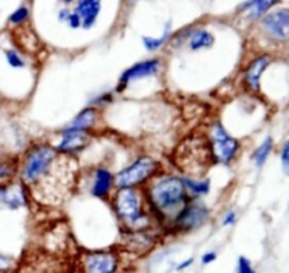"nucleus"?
I'll list each match as a JSON object with an SVG mask.
<instances>
[{
  "label": "nucleus",
  "instance_id": "1a4fd4ad",
  "mask_svg": "<svg viewBox=\"0 0 289 273\" xmlns=\"http://www.w3.org/2000/svg\"><path fill=\"white\" fill-rule=\"evenodd\" d=\"M91 139H92V133L75 130V129L65 126L61 132H58V140L51 145L61 156L75 159L78 154L82 153L86 147L89 146Z\"/></svg>",
  "mask_w": 289,
  "mask_h": 273
},
{
  "label": "nucleus",
  "instance_id": "4be33fe9",
  "mask_svg": "<svg viewBox=\"0 0 289 273\" xmlns=\"http://www.w3.org/2000/svg\"><path fill=\"white\" fill-rule=\"evenodd\" d=\"M272 147H274V140H272L271 136H267L263 140V143L257 147L253 156H251L253 160H254V164L257 167H263L265 164V161L268 160L271 152H272Z\"/></svg>",
  "mask_w": 289,
  "mask_h": 273
},
{
  "label": "nucleus",
  "instance_id": "2eb2a0df",
  "mask_svg": "<svg viewBox=\"0 0 289 273\" xmlns=\"http://www.w3.org/2000/svg\"><path fill=\"white\" fill-rule=\"evenodd\" d=\"M30 202V190L21 181H13L3 190V206L10 210H19Z\"/></svg>",
  "mask_w": 289,
  "mask_h": 273
},
{
  "label": "nucleus",
  "instance_id": "20e7f679",
  "mask_svg": "<svg viewBox=\"0 0 289 273\" xmlns=\"http://www.w3.org/2000/svg\"><path fill=\"white\" fill-rule=\"evenodd\" d=\"M161 172L162 167L155 157L140 154L130 164L114 174L116 188H144Z\"/></svg>",
  "mask_w": 289,
  "mask_h": 273
},
{
  "label": "nucleus",
  "instance_id": "6e6552de",
  "mask_svg": "<svg viewBox=\"0 0 289 273\" xmlns=\"http://www.w3.org/2000/svg\"><path fill=\"white\" fill-rule=\"evenodd\" d=\"M121 263L116 249H98L80 253L78 260L80 273H117Z\"/></svg>",
  "mask_w": 289,
  "mask_h": 273
},
{
  "label": "nucleus",
  "instance_id": "c85d7f7f",
  "mask_svg": "<svg viewBox=\"0 0 289 273\" xmlns=\"http://www.w3.org/2000/svg\"><path fill=\"white\" fill-rule=\"evenodd\" d=\"M281 163H282L283 172L289 176V139L285 142V145L282 146V152H281Z\"/></svg>",
  "mask_w": 289,
  "mask_h": 273
},
{
  "label": "nucleus",
  "instance_id": "f257e3e1",
  "mask_svg": "<svg viewBox=\"0 0 289 273\" xmlns=\"http://www.w3.org/2000/svg\"><path fill=\"white\" fill-rule=\"evenodd\" d=\"M143 191L152 217L165 229L192 200L185 188L182 177L174 173H165L164 170L157 174L143 188Z\"/></svg>",
  "mask_w": 289,
  "mask_h": 273
},
{
  "label": "nucleus",
  "instance_id": "aec40b11",
  "mask_svg": "<svg viewBox=\"0 0 289 273\" xmlns=\"http://www.w3.org/2000/svg\"><path fill=\"white\" fill-rule=\"evenodd\" d=\"M20 160L16 157H2L0 159V187H6L12 184L19 174Z\"/></svg>",
  "mask_w": 289,
  "mask_h": 273
},
{
  "label": "nucleus",
  "instance_id": "9d476101",
  "mask_svg": "<svg viewBox=\"0 0 289 273\" xmlns=\"http://www.w3.org/2000/svg\"><path fill=\"white\" fill-rule=\"evenodd\" d=\"M161 68H162V62H161L159 58H148V60L138 61V62L133 64L132 67H129L121 73L114 91L117 93L125 92L126 89L129 88V85L133 84V82H137V81L158 75Z\"/></svg>",
  "mask_w": 289,
  "mask_h": 273
},
{
  "label": "nucleus",
  "instance_id": "5701e85b",
  "mask_svg": "<svg viewBox=\"0 0 289 273\" xmlns=\"http://www.w3.org/2000/svg\"><path fill=\"white\" fill-rule=\"evenodd\" d=\"M170 27L165 28L164 34L161 37H143V44H144L145 50L150 51V53H154V51H158L161 47L164 46L165 43L168 41V37H170Z\"/></svg>",
  "mask_w": 289,
  "mask_h": 273
},
{
  "label": "nucleus",
  "instance_id": "ddd939ff",
  "mask_svg": "<svg viewBox=\"0 0 289 273\" xmlns=\"http://www.w3.org/2000/svg\"><path fill=\"white\" fill-rule=\"evenodd\" d=\"M271 62L270 55L263 54V55H258L254 60H251L247 67L244 70L243 73V84L244 88L249 91V92L257 93L260 92V88H261V77L265 73V70L268 68Z\"/></svg>",
  "mask_w": 289,
  "mask_h": 273
},
{
  "label": "nucleus",
  "instance_id": "7c9ffc66",
  "mask_svg": "<svg viewBox=\"0 0 289 273\" xmlns=\"http://www.w3.org/2000/svg\"><path fill=\"white\" fill-rule=\"evenodd\" d=\"M217 259V253L215 251H209V252H204L202 256H200V262L203 265H212L215 260Z\"/></svg>",
  "mask_w": 289,
  "mask_h": 273
},
{
  "label": "nucleus",
  "instance_id": "f3484780",
  "mask_svg": "<svg viewBox=\"0 0 289 273\" xmlns=\"http://www.w3.org/2000/svg\"><path fill=\"white\" fill-rule=\"evenodd\" d=\"M100 7H102L100 0H79L75 13H78L80 17L84 28L88 30L96 23V19L100 13Z\"/></svg>",
  "mask_w": 289,
  "mask_h": 273
},
{
  "label": "nucleus",
  "instance_id": "f8f14e48",
  "mask_svg": "<svg viewBox=\"0 0 289 273\" xmlns=\"http://www.w3.org/2000/svg\"><path fill=\"white\" fill-rule=\"evenodd\" d=\"M264 33L276 43H289V9H279L264 16Z\"/></svg>",
  "mask_w": 289,
  "mask_h": 273
},
{
  "label": "nucleus",
  "instance_id": "a878e982",
  "mask_svg": "<svg viewBox=\"0 0 289 273\" xmlns=\"http://www.w3.org/2000/svg\"><path fill=\"white\" fill-rule=\"evenodd\" d=\"M28 16H30L28 9L24 6H21V7H19L17 10H14L13 13H12V16L9 17V21H10L12 24L19 26V24H23V23L28 19Z\"/></svg>",
  "mask_w": 289,
  "mask_h": 273
},
{
  "label": "nucleus",
  "instance_id": "473e14b6",
  "mask_svg": "<svg viewBox=\"0 0 289 273\" xmlns=\"http://www.w3.org/2000/svg\"><path fill=\"white\" fill-rule=\"evenodd\" d=\"M68 23H69V26L72 27V28H78V27L82 26V21H80V17L78 16V13H69L68 16Z\"/></svg>",
  "mask_w": 289,
  "mask_h": 273
},
{
  "label": "nucleus",
  "instance_id": "bb28decb",
  "mask_svg": "<svg viewBox=\"0 0 289 273\" xmlns=\"http://www.w3.org/2000/svg\"><path fill=\"white\" fill-rule=\"evenodd\" d=\"M16 266V260L9 255L0 252V273L12 272Z\"/></svg>",
  "mask_w": 289,
  "mask_h": 273
},
{
  "label": "nucleus",
  "instance_id": "4468645a",
  "mask_svg": "<svg viewBox=\"0 0 289 273\" xmlns=\"http://www.w3.org/2000/svg\"><path fill=\"white\" fill-rule=\"evenodd\" d=\"M155 244H157V233L154 232V228L125 232V245L130 252L143 255L151 251L155 247Z\"/></svg>",
  "mask_w": 289,
  "mask_h": 273
},
{
  "label": "nucleus",
  "instance_id": "393cba45",
  "mask_svg": "<svg viewBox=\"0 0 289 273\" xmlns=\"http://www.w3.org/2000/svg\"><path fill=\"white\" fill-rule=\"evenodd\" d=\"M113 98H114V93L110 92V91H106V92H102L100 95H96L95 98H92L91 102H89V107H95L99 109L103 105L112 104Z\"/></svg>",
  "mask_w": 289,
  "mask_h": 273
},
{
  "label": "nucleus",
  "instance_id": "b1692460",
  "mask_svg": "<svg viewBox=\"0 0 289 273\" xmlns=\"http://www.w3.org/2000/svg\"><path fill=\"white\" fill-rule=\"evenodd\" d=\"M5 57H6L7 64L14 70H23L27 67L26 58L16 50H6L5 51Z\"/></svg>",
  "mask_w": 289,
  "mask_h": 273
},
{
  "label": "nucleus",
  "instance_id": "39448f33",
  "mask_svg": "<svg viewBox=\"0 0 289 273\" xmlns=\"http://www.w3.org/2000/svg\"><path fill=\"white\" fill-rule=\"evenodd\" d=\"M206 140L209 145L213 164L230 166L237 159L241 149L240 140L234 138L219 120L213 122L209 126L206 132Z\"/></svg>",
  "mask_w": 289,
  "mask_h": 273
},
{
  "label": "nucleus",
  "instance_id": "c756f323",
  "mask_svg": "<svg viewBox=\"0 0 289 273\" xmlns=\"http://www.w3.org/2000/svg\"><path fill=\"white\" fill-rule=\"evenodd\" d=\"M236 222L237 213L234 210H229V211L223 215V218H222V225H223V227H233Z\"/></svg>",
  "mask_w": 289,
  "mask_h": 273
},
{
  "label": "nucleus",
  "instance_id": "cd10ccee",
  "mask_svg": "<svg viewBox=\"0 0 289 273\" xmlns=\"http://www.w3.org/2000/svg\"><path fill=\"white\" fill-rule=\"evenodd\" d=\"M237 273H257L251 260L245 256H240L237 259Z\"/></svg>",
  "mask_w": 289,
  "mask_h": 273
},
{
  "label": "nucleus",
  "instance_id": "9b49d317",
  "mask_svg": "<svg viewBox=\"0 0 289 273\" xmlns=\"http://www.w3.org/2000/svg\"><path fill=\"white\" fill-rule=\"evenodd\" d=\"M116 190L114 173L109 167L96 166L91 173L89 193L100 201H109Z\"/></svg>",
  "mask_w": 289,
  "mask_h": 273
},
{
  "label": "nucleus",
  "instance_id": "72a5a7b5",
  "mask_svg": "<svg viewBox=\"0 0 289 273\" xmlns=\"http://www.w3.org/2000/svg\"><path fill=\"white\" fill-rule=\"evenodd\" d=\"M3 190L5 187H0V206H3Z\"/></svg>",
  "mask_w": 289,
  "mask_h": 273
},
{
  "label": "nucleus",
  "instance_id": "f704fd0d",
  "mask_svg": "<svg viewBox=\"0 0 289 273\" xmlns=\"http://www.w3.org/2000/svg\"><path fill=\"white\" fill-rule=\"evenodd\" d=\"M62 2H65L66 5H69V3H72L73 0H62Z\"/></svg>",
  "mask_w": 289,
  "mask_h": 273
},
{
  "label": "nucleus",
  "instance_id": "7ed1b4c3",
  "mask_svg": "<svg viewBox=\"0 0 289 273\" xmlns=\"http://www.w3.org/2000/svg\"><path fill=\"white\" fill-rule=\"evenodd\" d=\"M61 154L51 143L37 142L26 150L19 164L20 181L24 183L28 190L39 184L51 173Z\"/></svg>",
  "mask_w": 289,
  "mask_h": 273
},
{
  "label": "nucleus",
  "instance_id": "dca6fc26",
  "mask_svg": "<svg viewBox=\"0 0 289 273\" xmlns=\"http://www.w3.org/2000/svg\"><path fill=\"white\" fill-rule=\"evenodd\" d=\"M99 120H100V112L98 108L86 107L66 125V127L92 133L95 127L98 126Z\"/></svg>",
  "mask_w": 289,
  "mask_h": 273
},
{
  "label": "nucleus",
  "instance_id": "423d86ee",
  "mask_svg": "<svg viewBox=\"0 0 289 273\" xmlns=\"http://www.w3.org/2000/svg\"><path fill=\"white\" fill-rule=\"evenodd\" d=\"M177 163L185 173L191 174V177H200L203 170L213 164L206 134L200 139L197 136L188 139L181 145L179 149H177Z\"/></svg>",
  "mask_w": 289,
  "mask_h": 273
},
{
  "label": "nucleus",
  "instance_id": "412c9836",
  "mask_svg": "<svg viewBox=\"0 0 289 273\" xmlns=\"http://www.w3.org/2000/svg\"><path fill=\"white\" fill-rule=\"evenodd\" d=\"M215 44V36L208 31V30H196L191 34L188 46L191 48V51H200V50H209Z\"/></svg>",
  "mask_w": 289,
  "mask_h": 273
},
{
  "label": "nucleus",
  "instance_id": "a211bd4d",
  "mask_svg": "<svg viewBox=\"0 0 289 273\" xmlns=\"http://www.w3.org/2000/svg\"><path fill=\"white\" fill-rule=\"evenodd\" d=\"M184 180L185 188L188 194L191 195L192 200H202L208 194L211 193V180L204 179V177H191V176H185L182 177Z\"/></svg>",
  "mask_w": 289,
  "mask_h": 273
},
{
  "label": "nucleus",
  "instance_id": "0eeeda50",
  "mask_svg": "<svg viewBox=\"0 0 289 273\" xmlns=\"http://www.w3.org/2000/svg\"><path fill=\"white\" fill-rule=\"evenodd\" d=\"M211 220V210L202 200H191L181 210L167 231L174 233H188L206 225Z\"/></svg>",
  "mask_w": 289,
  "mask_h": 273
},
{
  "label": "nucleus",
  "instance_id": "2f4dec72",
  "mask_svg": "<svg viewBox=\"0 0 289 273\" xmlns=\"http://www.w3.org/2000/svg\"><path fill=\"white\" fill-rule=\"evenodd\" d=\"M193 263H195V258H186L182 262H179L175 269H177L178 272H184L186 269H189Z\"/></svg>",
  "mask_w": 289,
  "mask_h": 273
},
{
  "label": "nucleus",
  "instance_id": "f03ea898",
  "mask_svg": "<svg viewBox=\"0 0 289 273\" xmlns=\"http://www.w3.org/2000/svg\"><path fill=\"white\" fill-rule=\"evenodd\" d=\"M110 206L125 232L151 229L157 222L147 206L143 188H116Z\"/></svg>",
  "mask_w": 289,
  "mask_h": 273
},
{
  "label": "nucleus",
  "instance_id": "6ab92c4d",
  "mask_svg": "<svg viewBox=\"0 0 289 273\" xmlns=\"http://www.w3.org/2000/svg\"><path fill=\"white\" fill-rule=\"evenodd\" d=\"M279 3V0H249L240 7V12L244 13V16L249 20H257L263 17L264 14L270 10L271 7Z\"/></svg>",
  "mask_w": 289,
  "mask_h": 273
}]
</instances>
